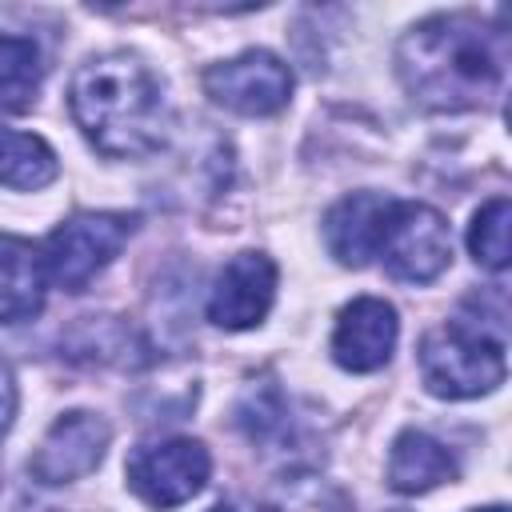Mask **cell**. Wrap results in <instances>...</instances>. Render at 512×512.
I'll return each mask as SVG.
<instances>
[{
  "label": "cell",
  "instance_id": "cell-1",
  "mask_svg": "<svg viewBox=\"0 0 512 512\" xmlns=\"http://www.w3.org/2000/svg\"><path fill=\"white\" fill-rule=\"evenodd\" d=\"M504 32L480 16L444 12L404 32L396 68L408 96L432 112H464L488 104L504 88Z\"/></svg>",
  "mask_w": 512,
  "mask_h": 512
},
{
  "label": "cell",
  "instance_id": "cell-2",
  "mask_svg": "<svg viewBox=\"0 0 512 512\" xmlns=\"http://www.w3.org/2000/svg\"><path fill=\"white\" fill-rule=\"evenodd\" d=\"M68 108L100 156L136 160L164 144L168 100L152 68L128 52H108L76 68Z\"/></svg>",
  "mask_w": 512,
  "mask_h": 512
},
{
  "label": "cell",
  "instance_id": "cell-3",
  "mask_svg": "<svg viewBox=\"0 0 512 512\" xmlns=\"http://www.w3.org/2000/svg\"><path fill=\"white\" fill-rule=\"evenodd\" d=\"M504 344L468 324H440L420 340V376L432 396L468 400L504 384Z\"/></svg>",
  "mask_w": 512,
  "mask_h": 512
},
{
  "label": "cell",
  "instance_id": "cell-4",
  "mask_svg": "<svg viewBox=\"0 0 512 512\" xmlns=\"http://www.w3.org/2000/svg\"><path fill=\"white\" fill-rule=\"evenodd\" d=\"M132 220L120 212H76L60 228H52L44 244L48 280L64 292H84L128 244Z\"/></svg>",
  "mask_w": 512,
  "mask_h": 512
},
{
  "label": "cell",
  "instance_id": "cell-5",
  "mask_svg": "<svg viewBox=\"0 0 512 512\" xmlns=\"http://www.w3.org/2000/svg\"><path fill=\"white\" fill-rule=\"evenodd\" d=\"M384 268L404 284H428L452 264V232L448 220L432 204L392 200L380 252Z\"/></svg>",
  "mask_w": 512,
  "mask_h": 512
},
{
  "label": "cell",
  "instance_id": "cell-6",
  "mask_svg": "<svg viewBox=\"0 0 512 512\" xmlns=\"http://www.w3.org/2000/svg\"><path fill=\"white\" fill-rule=\"evenodd\" d=\"M212 460L200 440H160L144 444L128 456V488L148 504V508H176L192 500L208 484Z\"/></svg>",
  "mask_w": 512,
  "mask_h": 512
},
{
  "label": "cell",
  "instance_id": "cell-7",
  "mask_svg": "<svg viewBox=\"0 0 512 512\" xmlns=\"http://www.w3.org/2000/svg\"><path fill=\"white\" fill-rule=\"evenodd\" d=\"M204 92L240 116H272L292 96V72L280 56L264 48H248L232 60H220L204 72Z\"/></svg>",
  "mask_w": 512,
  "mask_h": 512
},
{
  "label": "cell",
  "instance_id": "cell-8",
  "mask_svg": "<svg viewBox=\"0 0 512 512\" xmlns=\"http://www.w3.org/2000/svg\"><path fill=\"white\" fill-rule=\"evenodd\" d=\"M112 440V428L104 416L88 412V408H76V412H64L40 440V448L32 452L28 460V472L32 480L40 484H68V480H80L88 472L100 468L104 460V448Z\"/></svg>",
  "mask_w": 512,
  "mask_h": 512
},
{
  "label": "cell",
  "instance_id": "cell-9",
  "mask_svg": "<svg viewBox=\"0 0 512 512\" xmlns=\"http://www.w3.org/2000/svg\"><path fill=\"white\" fill-rule=\"evenodd\" d=\"M276 300V264L264 252H236L208 296V320L228 332L256 328Z\"/></svg>",
  "mask_w": 512,
  "mask_h": 512
},
{
  "label": "cell",
  "instance_id": "cell-10",
  "mask_svg": "<svg viewBox=\"0 0 512 512\" xmlns=\"http://www.w3.org/2000/svg\"><path fill=\"white\" fill-rule=\"evenodd\" d=\"M396 336H400L396 308L380 296H356L336 316L332 360L348 372H376L392 360Z\"/></svg>",
  "mask_w": 512,
  "mask_h": 512
},
{
  "label": "cell",
  "instance_id": "cell-11",
  "mask_svg": "<svg viewBox=\"0 0 512 512\" xmlns=\"http://www.w3.org/2000/svg\"><path fill=\"white\" fill-rule=\"evenodd\" d=\"M388 208H392V200L380 192H352L340 204H332V212L324 216L328 252L348 268H364L380 252Z\"/></svg>",
  "mask_w": 512,
  "mask_h": 512
},
{
  "label": "cell",
  "instance_id": "cell-12",
  "mask_svg": "<svg viewBox=\"0 0 512 512\" xmlns=\"http://www.w3.org/2000/svg\"><path fill=\"white\" fill-rule=\"evenodd\" d=\"M48 292L44 252L12 232H0V324H24L40 316Z\"/></svg>",
  "mask_w": 512,
  "mask_h": 512
},
{
  "label": "cell",
  "instance_id": "cell-13",
  "mask_svg": "<svg viewBox=\"0 0 512 512\" xmlns=\"http://www.w3.org/2000/svg\"><path fill=\"white\" fill-rule=\"evenodd\" d=\"M456 480V460L452 452L428 436V432H400L392 440V452H388V484L404 496H420V492H432L440 484Z\"/></svg>",
  "mask_w": 512,
  "mask_h": 512
},
{
  "label": "cell",
  "instance_id": "cell-14",
  "mask_svg": "<svg viewBox=\"0 0 512 512\" xmlns=\"http://www.w3.org/2000/svg\"><path fill=\"white\" fill-rule=\"evenodd\" d=\"M60 172L56 152L48 148V140L32 136V132H12L0 128V184L4 188H44L52 184Z\"/></svg>",
  "mask_w": 512,
  "mask_h": 512
},
{
  "label": "cell",
  "instance_id": "cell-15",
  "mask_svg": "<svg viewBox=\"0 0 512 512\" xmlns=\"http://www.w3.org/2000/svg\"><path fill=\"white\" fill-rule=\"evenodd\" d=\"M40 48L28 36L0 32V104L4 108H28L40 92Z\"/></svg>",
  "mask_w": 512,
  "mask_h": 512
},
{
  "label": "cell",
  "instance_id": "cell-16",
  "mask_svg": "<svg viewBox=\"0 0 512 512\" xmlns=\"http://www.w3.org/2000/svg\"><path fill=\"white\" fill-rule=\"evenodd\" d=\"M508 224H512L508 196H492L480 204V212L472 216V228H468V248L476 256V264H484L492 272L508 268Z\"/></svg>",
  "mask_w": 512,
  "mask_h": 512
},
{
  "label": "cell",
  "instance_id": "cell-17",
  "mask_svg": "<svg viewBox=\"0 0 512 512\" xmlns=\"http://www.w3.org/2000/svg\"><path fill=\"white\" fill-rule=\"evenodd\" d=\"M12 420H16V376H12L8 360H0V440L12 428Z\"/></svg>",
  "mask_w": 512,
  "mask_h": 512
},
{
  "label": "cell",
  "instance_id": "cell-18",
  "mask_svg": "<svg viewBox=\"0 0 512 512\" xmlns=\"http://www.w3.org/2000/svg\"><path fill=\"white\" fill-rule=\"evenodd\" d=\"M480 512H508L504 504H492V508H480Z\"/></svg>",
  "mask_w": 512,
  "mask_h": 512
},
{
  "label": "cell",
  "instance_id": "cell-19",
  "mask_svg": "<svg viewBox=\"0 0 512 512\" xmlns=\"http://www.w3.org/2000/svg\"><path fill=\"white\" fill-rule=\"evenodd\" d=\"M212 512H236V508H228V504H216V508H212Z\"/></svg>",
  "mask_w": 512,
  "mask_h": 512
}]
</instances>
